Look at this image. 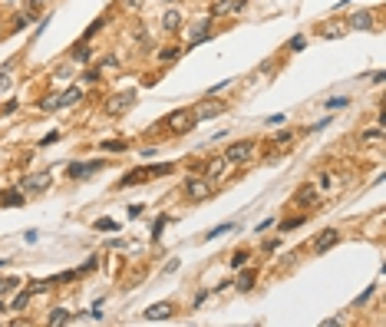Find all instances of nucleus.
<instances>
[{
    "label": "nucleus",
    "instance_id": "1",
    "mask_svg": "<svg viewBox=\"0 0 386 327\" xmlns=\"http://www.w3.org/2000/svg\"><path fill=\"white\" fill-rule=\"evenodd\" d=\"M195 109H175L168 112L165 119H162V126L168 129V132H175V136H185V132H191L195 129Z\"/></svg>",
    "mask_w": 386,
    "mask_h": 327
},
{
    "label": "nucleus",
    "instance_id": "2",
    "mask_svg": "<svg viewBox=\"0 0 386 327\" xmlns=\"http://www.w3.org/2000/svg\"><path fill=\"white\" fill-rule=\"evenodd\" d=\"M99 169H106V159H93V162H70V166H66V176H70L73 182H79V179L93 176V172H99Z\"/></svg>",
    "mask_w": 386,
    "mask_h": 327
},
{
    "label": "nucleus",
    "instance_id": "3",
    "mask_svg": "<svg viewBox=\"0 0 386 327\" xmlns=\"http://www.w3.org/2000/svg\"><path fill=\"white\" fill-rule=\"evenodd\" d=\"M208 195H212V189H208V179H202V176L185 179V199H188V202H205Z\"/></svg>",
    "mask_w": 386,
    "mask_h": 327
},
{
    "label": "nucleus",
    "instance_id": "4",
    "mask_svg": "<svg viewBox=\"0 0 386 327\" xmlns=\"http://www.w3.org/2000/svg\"><path fill=\"white\" fill-rule=\"evenodd\" d=\"M254 152V139H238V142L228 145V152H225V159L228 162H248Z\"/></svg>",
    "mask_w": 386,
    "mask_h": 327
},
{
    "label": "nucleus",
    "instance_id": "5",
    "mask_svg": "<svg viewBox=\"0 0 386 327\" xmlns=\"http://www.w3.org/2000/svg\"><path fill=\"white\" fill-rule=\"evenodd\" d=\"M225 109H228V103H221V99H202V103L195 106V119H215V116H221Z\"/></svg>",
    "mask_w": 386,
    "mask_h": 327
},
{
    "label": "nucleus",
    "instance_id": "6",
    "mask_svg": "<svg viewBox=\"0 0 386 327\" xmlns=\"http://www.w3.org/2000/svg\"><path fill=\"white\" fill-rule=\"evenodd\" d=\"M132 103H135V93H116L109 103H106V112H109V116H122Z\"/></svg>",
    "mask_w": 386,
    "mask_h": 327
},
{
    "label": "nucleus",
    "instance_id": "7",
    "mask_svg": "<svg viewBox=\"0 0 386 327\" xmlns=\"http://www.w3.org/2000/svg\"><path fill=\"white\" fill-rule=\"evenodd\" d=\"M337 241H340V232H337V228H323V232L314 238V255H323V251H330V248L337 245Z\"/></svg>",
    "mask_w": 386,
    "mask_h": 327
},
{
    "label": "nucleus",
    "instance_id": "8",
    "mask_svg": "<svg viewBox=\"0 0 386 327\" xmlns=\"http://www.w3.org/2000/svg\"><path fill=\"white\" fill-rule=\"evenodd\" d=\"M145 179H152L149 166H142V169H132V172H126V176L116 182V189H132V185H142Z\"/></svg>",
    "mask_w": 386,
    "mask_h": 327
},
{
    "label": "nucleus",
    "instance_id": "9",
    "mask_svg": "<svg viewBox=\"0 0 386 327\" xmlns=\"http://www.w3.org/2000/svg\"><path fill=\"white\" fill-rule=\"evenodd\" d=\"M175 314V307H172V301H158V304H149L145 307V314L142 317L145 320H168Z\"/></svg>",
    "mask_w": 386,
    "mask_h": 327
},
{
    "label": "nucleus",
    "instance_id": "10",
    "mask_svg": "<svg viewBox=\"0 0 386 327\" xmlns=\"http://www.w3.org/2000/svg\"><path fill=\"white\" fill-rule=\"evenodd\" d=\"M228 166H231V162L225 159V155H215V159H208V166H205V179H208V182L221 179L225 172H228Z\"/></svg>",
    "mask_w": 386,
    "mask_h": 327
},
{
    "label": "nucleus",
    "instance_id": "11",
    "mask_svg": "<svg viewBox=\"0 0 386 327\" xmlns=\"http://www.w3.org/2000/svg\"><path fill=\"white\" fill-rule=\"evenodd\" d=\"M24 202H27V195L20 189H7L4 195H0V205L4 208H17V205H24Z\"/></svg>",
    "mask_w": 386,
    "mask_h": 327
},
{
    "label": "nucleus",
    "instance_id": "12",
    "mask_svg": "<svg viewBox=\"0 0 386 327\" xmlns=\"http://www.w3.org/2000/svg\"><path fill=\"white\" fill-rule=\"evenodd\" d=\"M248 0H218L212 7V14H238V10H245Z\"/></svg>",
    "mask_w": 386,
    "mask_h": 327
},
{
    "label": "nucleus",
    "instance_id": "13",
    "mask_svg": "<svg viewBox=\"0 0 386 327\" xmlns=\"http://www.w3.org/2000/svg\"><path fill=\"white\" fill-rule=\"evenodd\" d=\"M50 182H53L50 172H40V176H30L24 185H27V192H43V189H50Z\"/></svg>",
    "mask_w": 386,
    "mask_h": 327
},
{
    "label": "nucleus",
    "instance_id": "14",
    "mask_svg": "<svg viewBox=\"0 0 386 327\" xmlns=\"http://www.w3.org/2000/svg\"><path fill=\"white\" fill-rule=\"evenodd\" d=\"M47 324H50V327H63V324H73V314L66 311V307H56V311H53V314L47 317Z\"/></svg>",
    "mask_w": 386,
    "mask_h": 327
},
{
    "label": "nucleus",
    "instance_id": "15",
    "mask_svg": "<svg viewBox=\"0 0 386 327\" xmlns=\"http://www.w3.org/2000/svg\"><path fill=\"white\" fill-rule=\"evenodd\" d=\"M363 145H383V139H386V129L383 126H376V129H370V132H363Z\"/></svg>",
    "mask_w": 386,
    "mask_h": 327
},
{
    "label": "nucleus",
    "instance_id": "16",
    "mask_svg": "<svg viewBox=\"0 0 386 327\" xmlns=\"http://www.w3.org/2000/svg\"><path fill=\"white\" fill-rule=\"evenodd\" d=\"M79 99H83V89L73 86V89H66L63 96H56V106H76Z\"/></svg>",
    "mask_w": 386,
    "mask_h": 327
},
{
    "label": "nucleus",
    "instance_id": "17",
    "mask_svg": "<svg viewBox=\"0 0 386 327\" xmlns=\"http://www.w3.org/2000/svg\"><path fill=\"white\" fill-rule=\"evenodd\" d=\"M162 27H165L168 33H175L181 27V14L178 10H165V17H162Z\"/></svg>",
    "mask_w": 386,
    "mask_h": 327
},
{
    "label": "nucleus",
    "instance_id": "18",
    "mask_svg": "<svg viewBox=\"0 0 386 327\" xmlns=\"http://www.w3.org/2000/svg\"><path fill=\"white\" fill-rule=\"evenodd\" d=\"M208 37H212V27H208V20H202V24L191 30V47H195V43H202V40H208Z\"/></svg>",
    "mask_w": 386,
    "mask_h": 327
},
{
    "label": "nucleus",
    "instance_id": "19",
    "mask_svg": "<svg viewBox=\"0 0 386 327\" xmlns=\"http://www.w3.org/2000/svg\"><path fill=\"white\" fill-rule=\"evenodd\" d=\"M350 27H356V30H366V27H373V14H370V10H363V14H353Z\"/></svg>",
    "mask_w": 386,
    "mask_h": 327
},
{
    "label": "nucleus",
    "instance_id": "20",
    "mask_svg": "<svg viewBox=\"0 0 386 327\" xmlns=\"http://www.w3.org/2000/svg\"><path fill=\"white\" fill-rule=\"evenodd\" d=\"M251 284H254V271H251V268H245V271L238 274L235 287H238V291H251Z\"/></svg>",
    "mask_w": 386,
    "mask_h": 327
},
{
    "label": "nucleus",
    "instance_id": "21",
    "mask_svg": "<svg viewBox=\"0 0 386 327\" xmlns=\"http://www.w3.org/2000/svg\"><path fill=\"white\" fill-rule=\"evenodd\" d=\"M228 232H238V222H225V225H218V228H212V232L205 235L208 241H215V238H221V235H228Z\"/></svg>",
    "mask_w": 386,
    "mask_h": 327
},
{
    "label": "nucleus",
    "instance_id": "22",
    "mask_svg": "<svg viewBox=\"0 0 386 327\" xmlns=\"http://www.w3.org/2000/svg\"><path fill=\"white\" fill-rule=\"evenodd\" d=\"M99 149H103V152H126L129 142H126V139H106V142H99Z\"/></svg>",
    "mask_w": 386,
    "mask_h": 327
},
{
    "label": "nucleus",
    "instance_id": "23",
    "mask_svg": "<svg viewBox=\"0 0 386 327\" xmlns=\"http://www.w3.org/2000/svg\"><path fill=\"white\" fill-rule=\"evenodd\" d=\"M132 37H135V43H139V50H142V53H145V50L152 47V43H149V33H145V27H135V30H132Z\"/></svg>",
    "mask_w": 386,
    "mask_h": 327
},
{
    "label": "nucleus",
    "instance_id": "24",
    "mask_svg": "<svg viewBox=\"0 0 386 327\" xmlns=\"http://www.w3.org/2000/svg\"><path fill=\"white\" fill-rule=\"evenodd\" d=\"M33 17H37V7H27V10H24V14H17V20H14V24H17V30H24V27H27V24H30Z\"/></svg>",
    "mask_w": 386,
    "mask_h": 327
},
{
    "label": "nucleus",
    "instance_id": "25",
    "mask_svg": "<svg viewBox=\"0 0 386 327\" xmlns=\"http://www.w3.org/2000/svg\"><path fill=\"white\" fill-rule=\"evenodd\" d=\"M27 301H30V287H27V291H20V294H17L14 301H10V307H14V311H24Z\"/></svg>",
    "mask_w": 386,
    "mask_h": 327
},
{
    "label": "nucleus",
    "instance_id": "26",
    "mask_svg": "<svg viewBox=\"0 0 386 327\" xmlns=\"http://www.w3.org/2000/svg\"><path fill=\"white\" fill-rule=\"evenodd\" d=\"M297 202H304V205H307V202H310V205H314V202H317V192L310 189V185H304V189L297 192Z\"/></svg>",
    "mask_w": 386,
    "mask_h": 327
},
{
    "label": "nucleus",
    "instance_id": "27",
    "mask_svg": "<svg viewBox=\"0 0 386 327\" xmlns=\"http://www.w3.org/2000/svg\"><path fill=\"white\" fill-rule=\"evenodd\" d=\"M347 103H350L347 96H333V99H327L323 106H327V109H347Z\"/></svg>",
    "mask_w": 386,
    "mask_h": 327
},
{
    "label": "nucleus",
    "instance_id": "28",
    "mask_svg": "<svg viewBox=\"0 0 386 327\" xmlns=\"http://www.w3.org/2000/svg\"><path fill=\"white\" fill-rule=\"evenodd\" d=\"M96 232H119V225L112 222V218H99V222H96Z\"/></svg>",
    "mask_w": 386,
    "mask_h": 327
},
{
    "label": "nucleus",
    "instance_id": "29",
    "mask_svg": "<svg viewBox=\"0 0 386 327\" xmlns=\"http://www.w3.org/2000/svg\"><path fill=\"white\" fill-rule=\"evenodd\" d=\"M89 56H93L89 47H76V50H73V60H76V63H89Z\"/></svg>",
    "mask_w": 386,
    "mask_h": 327
},
{
    "label": "nucleus",
    "instance_id": "30",
    "mask_svg": "<svg viewBox=\"0 0 386 327\" xmlns=\"http://www.w3.org/2000/svg\"><path fill=\"white\" fill-rule=\"evenodd\" d=\"M178 53H181L178 47H165V50H162V53H158V60H162V63H172V60H175V56H178Z\"/></svg>",
    "mask_w": 386,
    "mask_h": 327
},
{
    "label": "nucleus",
    "instance_id": "31",
    "mask_svg": "<svg viewBox=\"0 0 386 327\" xmlns=\"http://www.w3.org/2000/svg\"><path fill=\"white\" fill-rule=\"evenodd\" d=\"M172 162H165V166H149V172H152V179H158V176H168V172H172Z\"/></svg>",
    "mask_w": 386,
    "mask_h": 327
},
{
    "label": "nucleus",
    "instance_id": "32",
    "mask_svg": "<svg viewBox=\"0 0 386 327\" xmlns=\"http://www.w3.org/2000/svg\"><path fill=\"white\" fill-rule=\"evenodd\" d=\"M17 284H20V281H17V278H0V297L7 294V291H14Z\"/></svg>",
    "mask_w": 386,
    "mask_h": 327
},
{
    "label": "nucleus",
    "instance_id": "33",
    "mask_svg": "<svg viewBox=\"0 0 386 327\" xmlns=\"http://www.w3.org/2000/svg\"><path fill=\"white\" fill-rule=\"evenodd\" d=\"M168 222H172L168 215H162V218H158V222H155V228H152V238H158V235H162V228H165Z\"/></svg>",
    "mask_w": 386,
    "mask_h": 327
},
{
    "label": "nucleus",
    "instance_id": "34",
    "mask_svg": "<svg viewBox=\"0 0 386 327\" xmlns=\"http://www.w3.org/2000/svg\"><path fill=\"white\" fill-rule=\"evenodd\" d=\"M103 27H106V20H103V17H99V20H93V27L86 30V40H89V37H96V33L103 30Z\"/></svg>",
    "mask_w": 386,
    "mask_h": 327
},
{
    "label": "nucleus",
    "instance_id": "35",
    "mask_svg": "<svg viewBox=\"0 0 386 327\" xmlns=\"http://www.w3.org/2000/svg\"><path fill=\"white\" fill-rule=\"evenodd\" d=\"M297 225H304V218H287V222H281V232H291Z\"/></svg>",
    "mask_w": 386,
    "mask_h": 327
},
{
    "label": "nucleus",
    "instance_id": "36",
    "mask_svg": "<svg viewBox=\"0 0 386 327\" xmlns=\"http://www.w3.org/2000/svg\"><path fill=\"white\" fill-rule=\"evenodd\" d=\"M245 261H248V251H238V255L231 258V268H245Z\"/></svg>",
    "mask_w": 386,
    "mask_h": 327
},
{
    "label": "nucleus",
    "instance_id": "37",
    "mask_svg": "<svg viewBox=\"0 0 386 327\" xmlns=\"http://www.w3.org/2000/svg\"><path fill=\"white\" fill-rule=\"evenodd\" d=\"M40 109H60V106H56V96H47V99L40 103Z\"/></svg>",
    "mask_w": 386,
    "mask_h": 327
},
{
    "label": "nucleus",
    "instance_id": "38",
    "mask_svg": "<svg viewBox=\"0 0 386 327\" xmlns=\"http://www.w3.org/2000/svg\"><path fill=\"white\" fill-rule=\"evenodd\" d=\"M304 43H307V40H304V37H294V40H291V43H287V47H291V50H294V53H297V50H304Z\"/></svg>",
    "mask_w": 386,
    "mask_h": 327
},
{
    "label": "nucleus",
    "instance_id": "39",
    "mask_svg": "<svg viewBox=\"0 0 386 327\" xmlns=\"http://www.w3.org/2000/svg\"><path fill=\"white\" fill-rule=\"evenodd\" d=\"M274 142H277V145H287V142H291V132H277Z\"/></svg>",
    "mask_w": 386,
    "mask_h": 327
},
{
    "label": "nucleus",
    "instance_id": "40",
    "mask_svg": "<svg viewBox=\"0 0 386 327\" xmlns=\"http://www.w3.org/2000/svg\"><path fill=\"white\" fill-rule=\"evenodd\" d=\"M56 139H60V132H50V136L40 139V145H50V142H56Z\"/></svg>",
    "mask_w": 386,
    "mask_h": 327
},
{
    "label": "nucleus",
    "instance_id": "41",
    "mask_svg": "<svg viewBox=\"0 0 386 327\" xmlns=\"http://www.w3.org/2000/svg\"><path fill=\"white\" fill-rule=\"evenodd\" d=\"M122 4H126V7H129V10H139V7H142V4H145V0H122Z\"/></svg>",
    "mask_w": 386,
    "mask_h": 327
},
{
    "label": "nucleus",
    "instance_id": "42",
    "mask_svg": "<svg viewBox=\"0 0 386 327\" xmlns=\"http://www.w3.org/2000/svg\"><path fill=\"white\" fill-rule=\"evenodd\" d=\"M4 264H7V261H0V268H4Z\"/></svg>",
    "mask_w": 386,
    "mask_h": 327
}]
</instances>
